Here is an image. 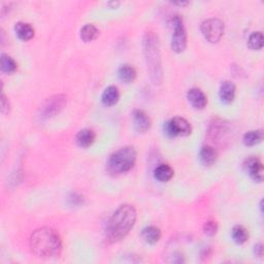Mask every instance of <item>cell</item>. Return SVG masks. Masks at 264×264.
<instances>
[{"mask_svg":"<svg viewBox=\"0 0 264 264\" xmlns=\"http://www.w3.org/2000/svg\"><path fill=\"white\" fill-rule=\"evenodd\" d=\"M65 97H63L61 95L55 96V97L50 98L46 102V105L43 109V113L46 117H52L56 113H58L60 109H63L65 106Z\"/></svg>","mask_w":264,"mask_h":264,"instance_id":"9","label":"cell"},{"mask_svg":"<svg viewBox=\"0 0 264 264\" xmlns=\"http://www.w3.org/2000/svg\"><path fill=\"white\" fill-rule=\"evenodd\" d=\"M231 235H233V241L238 245L245 244L248 241V238H249V233L242 225L234 226L233 228V231H231Z\"/></svg>","mask_w":264,"mask_h":264,"instance_id":"22","label":"cell"},{"mask_svg":"<svg viewBox=\"0 0 264 264\" xmlns=\"http://www.w3.org/2000/svg\"><path fill=\"white\" fill-rule=\"evenodd\" d=\"M142 238L150 245L157 244L161 238V231L156 226H148L142 230Z\"/></svg>","mask_w":264,"mask_h":264,"instance_id":"18","label":"cell"},{"mask_svg":"<svg viewBox=\"0 0 264 264\" xmlns=\"http://www.w3.org/2000/svg\"><path fill=\"white\" fill-rule=\"evenodd\" d=\"M203 231L204 233L206 235H210V236H213L215 235L216 233H218V224L216 221L214 220H210L205 222L204 226H203Z\"/></svg>","mask_w":264,"mask_h":264,"instance_id":"25","label":"cell"},{"mask_svg":"<svg viewBox=\"0 0 264 264\" xmlns=\"http://www.w3.org/2000/svg\"><path fill=\"white\" fill-rule=\"evenodd\" d=\"M118 75L121 81L128 84V83H132L135 79V78H137V71H135L134 67H132L131 65L124 64V65H122L119 68Z\"/></svg>","mask_w":264,"mask_h":264,"instance_id":"19","label":"cell"},{"mask_svg":"<svg viewBox=\"0 0 264 264\" xmlns=\"http://www.w3.org/2000/svg\"><path fill=\"white\" fill-rule=\"evenodd\" d=\"M15 31H16V34L18 35V37L24 42L30 41V39L33 38L34 36V28L28 23H24V22L17 23L15 26Z\"/></svg>","mask_w":264,"mask_h":264,"instance_id":"14","label":"cell"},{"mask_svg":"<svg viewBox=\"0 0 264 264\" xmlns=\"http://www.w3.org/2000/svg\"><path fill=\"white\" fill-rule=\"evenodd\" d=\"M9 111H10V102L5 97V95L2 94V96H1V113L3 115H5V114L9 113Z\"/></svg>","mask_w":264,"mask_h":264,"instance_id":"26","label":"cell"},{"mask_svg":"<svg viewBox=\"0 0 264 264\" xmlns=\"http://www.w3.org/2000/svg\"><path fill=\"white\" fill-rule=\"evenodd\" d=\"M99 34L98 29L96 28L93 24H86V25L81 29V38L85 43L93 42L94 39L97 38Z\"/></svg>","mask_w":264,"mask_h":264,"instance_id":"21","label":"cell"},{"mask_svg":"<svg viewBox=\"0 0 264 264\" xmlns=\"http://www.w3.org/2000/svg\"><path fill=\"white\" fill-rule=\"evenodd\" d=\"M249 47L253 51H259L263 47V34L262 32H253L248 41Z\"/></svg>","mask_w":264,"mask_h":264,"instance_id":"24","label":"cell"},{"mask_svg":"<svg viewBox=\"0 0 264 264\" xmlns=\"http://www.w3.org/2000/svg\"><path fill=\"white\" fill-rule=\"evenodd\" d=\"M96 140V134L93 130L91 129H83L79 131L77 135V143L78 146L81 148H88L91 145H93V142Z\"/></svg>","mask_w":264,"mask_h":264,"instance_id":"16","label":"cell"},{"mask_svg":"<svg viewBox=\"0 0 264 264\" xmlns=\"http://www.w3.org/2000/svg\"><path fill=\"white\" fill-rule=\"evenodd\" d=\"M119 99H120V92L116 86L108 87L107 89L103 91L101 96V100L103 102V105H106L108 107L115 106L119 101Z\"/></svg>","mask_w":264,"mask_h":264,"instance_id":"15","label":"cell"},{"mask_svg":"<svg viewBox=\"0 0 264 264\" xmlns=\"http://www.w3.org/2000/svg\"><path fill=\"white\" fill-rule=\"evenodd\" d=\"M192 128L186 119L175 117L164 125V132L171 138L175 137H188L191 134Z\"/></svg>","mask_w":264,"mask_h":264,"instance_id":"7","label":"cell"},{"mask_svg":"<svg viewBox=\"0 0 264 264\" xmlns=\"http://www.w3.org/2000/svg\"><path fill=\"white\" fill-rule=\"evenodd\" d=\"M137 151L133 147H124L118 150L109 159V171L116 174L129 171L137 162Z\"/></svg>","mask_w":264,"mask_h":264,"instance_id":"4","label":"cell"},{"mask_svg":"<svg viewBox=\"0 0 264 264\" xmlns=\"http://www.w3.org/2000/svg\"><path fill=\"white\" fill-rule=\"evenodd\" d=\"M236 88L233 83L229 81L223 82L220 86L219 96L224 103H231L235 98Z\"/></svg>","mask_w":264,"mask_h":264,"instance_id":"12","label":"cell"},{"mask_svg":"<svg viewBox=\"0 0 264 264\" xmlns=\"http://www.w3.org/2000/svg\"><path fill=\"white\" fill-rule=\"evenodd\" d=\"M154 177L159 182H169L173 177V170L169 164H159L154 171Z\"/></svg>","mask_w":264,"mask_h":264,"instance_id":"17","label":"cell"},{"mask_svg":"<svg viewBox=\"0 0 264 264\" xmlns=\"http://www.w3.org/2000/svg\"><path fill=\"white\" fill-rule=\"evenodd\" d=\"M1 62H0V64H1V69L3 73H6V74H14L16 70H17L18 68V65H17V62H16L11 56L6 55V54H2L1 55V60H0Z\"/></svg>","mask_w":264,"mask_h":264,"instance_id":"23","label":"cell"},{"mask_svg":"<svg viewBox=\"0 0 264 264\" xmlns=\"http://www.w3.org/2000/svg\"><path fill=\"white\" fill-rule=\"evenodd\" d=\"M133 123L137 131L140 133L147 132L151 127V120L149 116L141 109H137L133 114Z\"/></svg>","mask_w":264,"mask_h":264,"instance_id":"11","label":"cell"},{"mask_svg":"<svg viewBox=\"0 0 264 264\" xmlns=\"http://www.w3.org/2000/svg\"><path fill=\"white\" fill-rule=\"evenodd\" d=\"M30 248L38 257H57L62 251V241L60 235L49 227L36 229L30 237Z\"/></svg>","mask_w":264,"mask_h":264,"instance_id":"2","label":"cell"},{"mask_svg":"<svg viewBox=\"0 0 264 264\" xmlns=\"http://www.w3.org/2000/svg\"><path fill=\"white\" fill-rule=\"evenodd\" d=\"M262 140H263V131L259 129V130H252V131L247 132L244 135L243 141L245 143V146L253 147L260 143Z\"/></svg>","mask_w":264,"mask_h":264,"instance_id":"20","label":"cell"},{"mask_svg":"<svg viewBox=\"0 0 264 264\" xmlns=\"http://www.w3.org/2000/svg\"><path fill=\"white\" fill-rule=\"evenodd\" d=\"M138 213L134 206L123 204L113 214L107 225V237L110 243L122 241L128 235L137 222Z\"/></svg>","mask_w":264,"mask_h":264,"instance_id":"1","label":"cell"},{"mask_svg":"<svg viewBox=\"0 0 264 264\" xmlns=\"http://www.w3.org/2000/svg\"><path fill=\"white\" fill-rule=\"evenodd\" d=\"M143 47H145V54L148 65L150 67L151 76L155 84H159L161 81V60H160V44L158 36L154 32H148L143 39Z\"/></svg>","mask_w":264,"mask_h":264,"instance_id":"3","label":"cell"},{"mask_svg":"<svg viewBox=\"0 0 264 264\" xmlns=\"http://www.w3.org/2000/svg\"><path fill=\"white\" fill-rule=\"evenodd\" d=\"M254 251H255V254L257 255L258 257H262V255H263V246H262V244L256 245Z\"/></svg>","mask_w":264,"mask_h":264,"instance_id":"27","label":"cell"},{"mask_svg":"<svg viewBox=\"0 0 264 264\" xmlns=\"http://www.w3.org/2000/svg\"><path fill=\"white\" fill-rule=\"evenodd\" d=\"M188 101L191 103V106L196 109H203L207 105V98L205 94L197 89V88H193L190 89L187 94Z\"/></svg>","mask_w":264,"mask_h":264,"instance_id":"10","label":"cell"},{"mask_svg":"<svg viewBox=\"0 0 264 264\" xmlns=\"http://www.w3.org/2000/svg\"><path fill=\"white\" fill-rule=\"evenodd\" d=\"M173 34L171 37V49L175 53H183L187 47V32L184 27L183 19L180 16H174L171 20Z\"/></svg>","mask_w":264,"mask_h":264,"instance_id":"5","label":"cell"},{"mask_svg":"<svg viewBox=\"0 0 264 264\" xmlns=\"http://www.w3.org/2000/svg\"><path fill=\"white\" fill-rule=\"evenodd\" d=\"M199 158L201 161L205 166H212L217 161L218 153L213 147L211 146H204L202 148L201 153H199Z\"/></svg>","mask_w":264,"mask_h":264,"instance_id":"13","label":"cell"},{"mask_svg":"<svg viewBox=\"0 0 264 264\" xmlns=\"http://www.w3.org/2000/svg\"><path fill=\"white\" fill-rule=\"evenodd\" d=\"M202 32L207 42L218 43L224 34V24L219 19H207L202 24Z\"/></svg>","mask_w":264,"mask_h":264,"instance_id":"6","label":"cell"},{"mask_svg":"<svg viewBox=\"0 0 264 264\" xmlns=\"http://www.w3.org/2000/svg\"><path fill=\"white\" fill-rule=\"evenodd\" d=\"M244 167L255 182L261 183L263 181V164L258 158L250 157L246 159Z\"/></svg>","mask_w":264,"mask_h":264,"instance_id":"8","label":"cell"}]
</instances>
